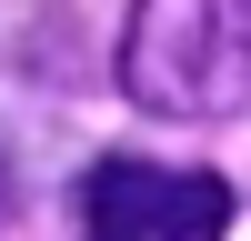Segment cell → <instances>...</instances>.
Returning a JSON list of instances; mask_svg holds the SVG:
<instances>
[{
    "mask_svg": "<svg viewBox=\"0 0 251 241\" xmlns=\"http://www.w3.org/2000/svg\"><path fill=\"white\" fill-rule=\"evenodd\" d=\"M121 91L161 120H221L251 100V0H131Z\"/></svg>",
    "mask_w": 251,
    "mask_h": 241,
    "instance_id": "cell-1",
    "label": "cell"
},
{
    "mask_svg": "<svg viewBox=\"0 0 251 241\" xmlns=\"http://www.w3.org/2000/svg\"><path fill=\"white\" fill-rule=\"evenodd\" d=\"M231 231V181L191 161L111 151L80 181V241H221Z\"/></svg>",
    "mask_w": 251,
    "mask_h": 241,
    "instance_id": "cell-2",
    "label": "cell"
}]
</instances>
